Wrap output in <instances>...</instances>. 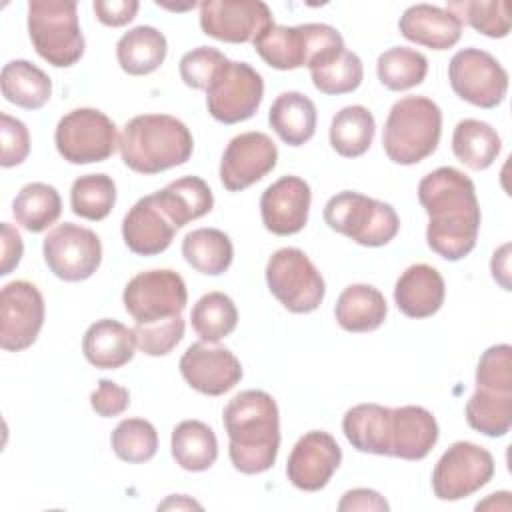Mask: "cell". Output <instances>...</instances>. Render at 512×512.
<instances>
[{
    "mask_svg": "<svg viewBox=\"0 0 512 512\" xmlns=\"http://www.w3.org/2000/svg\"><path fill=\"white\" fill-rule=\"evenodd\" d=\"M418 200L428 214L430 250L450 262L468 256L482 220L474 182L452 166H440L420 180Z\"/></svg>",
    "mask_w": 512,
    "mask_h": 512,
    "instance_id": "6da1fadb",
    "label": "cell"
},
{
    "mask_svg": "<svg viewBox=\"0 0 512 512\" xmlns=\"http://www.w3.org/2000/svg\"><path fill=\"white\" fill-rule=\"evenodd\" d=\"M230 438V462L242 474H262L276 462L280 448V414L276 400L264 390H244L224 408Z\"/></svg>",
    "mask_w": 512,
    "mask_h": 512,
    "instance_id": "7a4b0ae2",
    "label": "cell"
},
{
    "mask_svg": "<svg viewBox=\"0 0 512 512\" xmlns=\"http://www.w3.org/2000/svg\"><path fill=\"white\" fill-rule=\"evenodd\" d=\"M122 162L138 174H158L190 160L194 138L170 114H140L128 120L118 138Z\"/></svg>",
    "mask_w": 512,
    "mask_h": 512,
    "instance_id": "3957f363",
    "label": "cell"
},
{
    "mask_svg": "<svg viewBox=\"0 0 512 512\" xmlns=\"http://www.w3.org/2000/svg\"><path fill=\"white\" fill-rule=\"evenodd\" d=\"M442 110L426 96H404L388 112L382 146L386 156L402 166L428 158L440 142Z\"/></svg>",
    "mask_w": 512,
    "mask_h": 512,
    "instance_id": "277c9868",
    "label": "cell"
},
{
    "mask_svg": "<svg viewBox=\"0 0 512 512\" xmlns=\"http://www.w3.org/2000/svg\"><path fill=\"white\" fill-rule=\"evenodd\" d=\"M252 44L258 56L276 70L314 68L346 48L342 34L328 24H274Z\"/></svg>",
    "mask_w": 512,
    "mask_h": 512,
    "instance_id": "5b68a950",
    "label": "cell"
},
{
    "mask_svg": "<svg viewBox=\"0 0 512 512\" xmlns=\"http://www.w3.org/2000/svg\"><path fill=\"white\" fill-rule=\"evenodd\" d=\"M324 220L334 232L368 248L388 244L400 230V218L390 204L354 190L334 194L324 206Z\"/></svg>",
    "mask_w": 512,
    "mask_h": 512,
    "instance_id": "8992f818",
    "label": "cell"
},
{
    "mask_svg": "<svg viewBox=\"0 0 512 512\" xmlns=\"http://www.w3.org/2000/svg\"><path fill=\"white\" fill-rule=\"evenodd\" d=\"M78 4L68 2H28V34L34 50L48 64L68 68L84 54V36L78 22Z\"/></svg>",
    "mask_w": 512,
    "mask_h": 512,
    "instance_id": "52a82bcc",
    "label": "cell"
},
{
    "mask_svg": "<svg viewBox=\"0 0 512 512\" xmlns=\"http://www.w3.org/2000/svg\"><path fill=\"white\" fill-rule=\"evenodd\" d=\"M266 284L272 296L294 314L314 312L326 294L322 274L300 248H280L268 258Z\"/></svg>",
    "mask_w": 512,
    "mask_h": 512,
    "instance_id": "ba28073f",
    "label": "cell"
},
{
    "mask_svg": "<svg viewBox=\"0 0 512 512\" xmlns=\"http://www.w3.org/2000/svg\"><path fill=\"white\" fill-rule=\"evenodd\" d=\"M116 124L96 108H74L58 120L54 144L70 164H92L110 158L118 146Z\"/></svg>",
    "mask_w": 512,
    "mask_h": 512,
    "instance_id": "9c48e42d",
    "label": "cell"
},
{
    "mask_svg": "<svg viewBox=\"0 0 512 512\" xmlns=\"http://www.w3.org/2000/svg\"><path fill=\"white\" fill-rule=\"evenodd\" d=\"M122 302L136 324H154L182 316L188 304V290L178 272L154 268L128 280Z\"/></svg>",
    "mask_w": 512,
    "mask_h": 512,
    "instance_id": "30bf717a",
    "label": "cell"
},
{
    "mask_svg": "<svg viewBox=\"0 0 512 512\" xmlns=\"http://www.w3.org/2000/svg\"><path fill=\"white\" fill-rule=\"evenodd\" d=\"M264 96V80L248 62L226 60L206 88V108L222 124L252 118Z\"/></svg>",
    "mask_w": 512,
    "mask_h": 512,
    "instance_id": "8fae6325",
    "label": "cell"
},
{
    "mask_svg": "<svg viewBox=\"0 0 512 512\" xmlns=\"http://www.w3.org/2000/svg\"><path fill=\"white\" fill-rule=\"evenodd\" d=\"M494 470V458L486 448L474 442L458 440L448 446L434 466V496L446 502L468 498L492 480Z\"/></svg>",
    "mask_w": 512,
    "mask_h": 512,
    "instance_id": "7c38bea8",
    "label": "cell"
},
{
    "mask_svg": "<svg viewBox=\"0 0 512 512\" xmlns=\"http://www.w3.org/2000/svg\"><path fill=\"white\" fill-rule=\"evenodd\" d=\"M454 94L478 108H496L508 92V72L486 50H458L448 64Z\"/></svg>",
    "mask_w": 512,
    "mask_h": 512,
    "instance_id": "4fadbf2b",
    "label": "cell"
},
{
    "mask_svg": "<svg viewBox=\"0 0 512 512\" xmlns=\"http://www.w3.org/2000/svg\"><path fill=\"white\" fill-rule=\"evenodd\" d=\"M44 262L64 282L90 278L102 262V242L90 228L64 222L48 232L42 242Z\"/></svg>",
    "mask_w": 512,
    "mask_h": 512,
    "instance_id": "5bb4252c",
    "label": "cell"
},
{
    "mask_svg": "<svg viewBox=\"0 0 512 512\" xmlns=\"http://www.w3.org/2000/svg\"><path fill=\"white\" fill-rule=\"evenodd\" d=\"M44 312V298L32 282H8L0 292V346L6 352L30 348L44 324Z\"/></svg>",
    "mask_w": 512,
    "mask_h": 512,
    "instance_id": "9a60e30c",
    "label": "cell"
},
{
    "mask_svg": "<svg viewBox=\"0 0 512 512\" xmlns=\"http://www.w3.org/2000/svg\"><path fill=\"white\" fill-rule=\"evenodd\" d=\"M274 26L268 4L260 0H206L200 4V28L230 44L254 42Z\"/></svg>",
    "mask_w": 512,
    "mask_h": 512,
    "instance_id": "2e32d148",
    "label": "cell"
},
{
    "mask_svg": "<svg viewBox=\"0 0 512 512\" xmlns=\"http://www.w3.org/2000/svg\"><path fill=\"white\" fill-rule=\"evenodd\" d=\"M278 162V148L264 132H242L234 136L220 160V182L230 192H240L268 172Z\"/></svg>",
    "mask_w": 512,
    "mask_h": 512,
    "instance_id": "e0dca14e",
    "label": "cell"
},
{
    "mask_svg": "<svg viewBox=\"0 0 512 512\" xmlns=\"http://www.w3.org/2000/svg\"><path fill=\"white\" fill-rule=\"evenodd\" d=\"M342 462V450L336 438L324 430H310L298 438L288 462L286 476L298 490H322Z\"/></svg>",
    "mask_w": 512,
    "mask_h": 512,
    "instance_id": "ac0fdd59",
    "label": "cell"
},
{
    "mask_svg": "<svg viewBox=\"0 0 512 512\" xmlns=\"http://www.w3.org/2000/svg\"><path fill=\"white\" fill-rule=\"evenodd\" d=\"M180 374L196 392L222 396L242 380V364L224 346L194 342L180 358Z\"/></svg>",
    "mask_w": 512,
    "mask_h": 512,
    "instance_id": "d6986e66",
    "label": "cell"
},
{
    "mask_svg": "<svg viewBox=\"0 0 512 512\" xmlns=\"http://www.w3.org/2000/svg\"><path fill=\"white\" fill-rule=\"evenodd\" d=\"M312 192L300 176H282L272 182L260 198L262 224L276 236H292L308 222Z\"/></svg>",
    "mask_w": 512,
    "mask_h": 512,
    "instance_id": "ffe728a7",
    "label": "cell"
},
{
    "mask_svg": "<svg viewBox=\"0 0 512 512\" xmlns=\"http://www.w3.org/2000/svg\"><path fill=\"white\" fill-rule=\"evenodd\" d=\"M176 226L158 206L154 194L140 198L122 220V238L130 252L156 256L164 252L176 234Z\"/></svg>",
    "mask_w": 512,
    "mask_h": 512,
    "instance_id": "44dd1931",
    "label": "cell"
},
{
    "mask_svg": "<svg viewBox=\"0 0 512 512\" xmlns=\"http://www.w3.org/2000/svg\"><path fill=\"white\" fill-rule=\"evenodd\" d=\"M438 422L422 406H400L390 410V456L422 460L438 442Z\"/></svg>",
    "mask_w": 512,
    "mask_h": 512,
    "instance_id": "7402d4cb",
    "label": "cell"
},
{
    "mask_svg": "<svg viewBox=\"0 0 512 512\" xmlns=\"http://www.w3.org/2000/svg\"><path fill=\"white\" fill-rule=\"evenodd\" d=\"M446 296L442 274L430 264L408 266L394 286V302L408 318H428L436 314Z\"/></svg>",
    "mask_w": 512,
    "mask_h": 512,
    "instance_id": "603a6c76",
    "label": "cell"
},
{
    "mask_svg": "<svg viewBox=\"0 0 512 512\" xmlns=\"http://www.w3.org/2000/svg\"><path fill=\"white\" fill-rule=\"evenodd\" d=\"M400 34L432 50H448L462 36V22L444 8L432 4H414L404 10L398 22Z\"/></svg>",
    "mask_w": 512,
    "mask_h": 512,
    "instance_id": "cb8c5ba5",
    "label": "cell"
},
{
    "mask_svg": "<svg viewBox=\"0 0 512 512\" xmlns=\"http://www.w3.org/2000/svg\"><path fill=\"white\" fill-rule=\"evenodd\" d=\"M136 334L134 328L114 320L102 318L88 326L82 338L84 358L100 370H116L134 358Z\"/></svg>",
    "mask_w": 512,
    "mask_h": 512,
    "instance_id": "d4e9b609",
    "label": "cell"
},
{
    "mask_svg": "<svg viewBox=\"0 0 512 512\" xmlns=\"http://www.w3.org/2000/svg\"><path fill=\"white\" fill-rule=\"evenodd\" d=\"M390 410L374 402L352 406L342 418V432L352 448L390 456Z\"/></svg>",
    "mask_w": 512,
    "mask_h": 512,
    "instance_id": "484cf974",
    "label": "cell"
},
{
    "mask_svg": "<svg viewBox=\"0 0 512 512\" xmlns=\"http://www.w3.org/2000/svg\"><path fill=\"white\" fill-rule=\"evenodd\" d=\"M154 198L176 228L206 216L214 206L210 186L198 176H182L172 180L162 190L154 192Z\"/></svg>",
    "mask_w": 512,
    "mask_h": 512,
    "instance_id": "4316f807",
    "label": "cell"
},
{
    "mask_svg": "<svg viewBox=\"0 0 512 512\" xmlns=\"http://www.w3.org/2000/svg\"><path fill=\"white\" fill-rule=\"evenodd\" d=\"M388 314L384 294L370 284H350L336 300L334 316L346 332H372Z\"/></svg>",
    "mask_w": 512,
    "mask_h": 512,
    "instance_id": "83f0119b",
    "label": "cell"
},
{
    "mask_svg": "<svg viewBox=\"0 0 512 512\" xmlns=\"http://www.w3.org/2000/svg\"><path fill=\"white\" fill-rule=\"evenodd\" d=\"M316 106L302 92H282L270 106L268 122L288 146L306 144L316 132Z\"/></svg>",
    "mask_w": 512,
    "mask_h": 512,
    "instance_id": "f1b7e54d",
    "label": "cell"
},
{
    "mask_svg": "<svg viewBox=\"0 0 512 512\" xmlns=\"http://www.w3.org/2000/svg\"><path fill=\"white\" fill-rule=\"evenodd\" d=\"M166 52V36L154 26H136L124 32L116 44L118 64L130 76L152 74L162 66Z\"/></svg>",
    "mask_w": 512,
    "mask_h": 512,
    "instance_id": "f546056e",
    "label": "cell"
},
{
    "mask_svg": "<svg viewBox=\"0 0 512 512\" xmlns=\"http://www.w3.org/2000/svg\"><path fill=\"white\" fill-rule=\"evenodd\" d=\"M2 96L24 110L42 108L52 96V80L28 60H10L0 74Z\"/></svg>",
    "mask_w": 512,
    "mask_h": 512,
    "instance_id": "4dcf8cb0",
    "label": "cell"
},
{
    "mask_svg": "<svg viewBox=\"0 0 512 512\" xmlns=\"http://www.w3.org/2000/svg\"><path fill=\"white\" fill-rule=\"evenodd\" d=\"M170 452L182 470L204 472L218 458V440L208 424L200 420H182L172 430Z\"/></svg>",
    "mask_w": 512,
    "mask_h": 512,
    "instance_id": "1f68e13d",
    "label": "cell"
},
{
    "mask_svg": "<svg viewBox=\"0 0 512 512\" xmlns=\"http://www.w3.org/2000/svg\"><path fill=\"white\" fill-rule=\"evenodd\" d=\"M500 150L502 140L488 122L464 118L456 124L452 134V152L468 168L486 170L494 164Z\"/></svg>",
    "mask_w": 512,
    "mask_h": 512,
    "instance_id": "d6a6232c",
    "label": "cell"
},
{
    "mask_svg": "<svg viewBox=\"0 0 512 512\" xmlns=\"http://www.w3.org/2000/svg\"><path fill=\"white\" fill-rule=\"evenodd\" d=\"M184 260L200 274H224L234 258L232 240L218 228H196L182 240Z\"/></svg>",
    "mask_w": 512,
    "mask_h": 512,
    "instance_id": "836d02e7",
    "label": "cell"
},
{
    "mask_svg": "<svg viewBox=\"0 0 512 512\" xmlns=\"http://www.w3.org/2000/svg\"><path fill=\"white\" fill-rule=\"evenodd\" d=\"M376 132V122L372 112L366 106L352 104L340 108L330 124V144L332 148L344 158H358L362 156Z\"/></svg>",
    "mask_w": 512,
    "mask_h": 512,
    "instance_id": "e575fe53",
    "label": "cell"
},
{
    "mask_svg": "<svg viewBox=\"0 0 512 512\" xmlns=\"http://www.w3.org/2000/svg\"><path fill=\"white\" fill-rule=\"evenodd\" d=\"M62 212V200L54 186L44 182H30L20 188L12 202L16 222L28 232H44Z\"/></svg>",
    "mask_w": 512,
    "mask_h": 512,
    "instance_id": "d590c367",
    "label": "cell"
},
{
    "mask_svg": "<svg viewBox=\"0 0 512 512\" xmlns=\"http://www.w3.org/2000/svg\"><path fill=\"white\" fill-rule=\"evenodd\" d=\"M466 422L476 432L500 438L512 426V392H492L476 388L466 402Z\"/></svg>",
    "mask_w": 512,
    "mask_h": 512,
    "instance_id": "8d00e7d4",
    "label": "cell"
},
{
    "mask_svg": "<svg viewBox=\"0 0 512 512\" xmlns=\"http://www.w3.org/2000/svg\"><path fill=\"white\" fill-rule=\"evenodd\" d=\"M190 322L202 342L216 344L234 332L238 310L234 300L224 292H208L192 306Z\"/></svg>",
    "mask_w": 512,
    "mask_h": 512,
    "instance_id": "74e56055",
    "label": "cell"
},
{
    "mask_svg": "<svg viewBox=\"0 0 512 512\" xmlns=\"http://www.w3.org/2000/svg\"><path fill=\"white\" fill-rule=\"evenodd\" d=\"M376 74L388 90H408L422 84L426 78L428 58L414 48L394 46L378 56Z\"/></svg>",
    "mask_w": 512,
    "mask_h": 512,
    "instance_id": "f35d334b",
    "label": "cell"
},
{
    "mask_svg": "<svg viewBox=\"0 0 512 512\" xmlns=\"http://www.w3.org/2000/svg\"><path fill=\"white\" fill-rule=\"evenodd\" d=\"M116 204V184L108 174H84L72 182L70 206L84 220H104Z\"/></svg>",
    "mask_w": 512,
    "mask_h": 512,
    "instance_id": "ab89813d",
    "label": "cell"
},
{
    "mask_svg": "<svg viewBox=\"0 0 512 512\" xmlns=\"http://www.w3.org/2000/svg\"><path fill=\"white\" fill-rule=\"evenodd\" d=\"M310 76L316 90H320L322 94L338 96L354 92L362 84L364 66L358 54L344 48L328 62L310 68Z\"/></svg>",
    "mask_w": 512,
    "mask_h": 512,
    "instance_id": "60d3db41",
    "label": "cell"
},
{
    "mask_svg": "<svg viewBox=\"0 0 512 512\" xmlns=\"http://www.w3.org/2000/svg\"><path fill=\"white\" fill-rule=\"evenodd\" d=\"M110 444L120 460L142 464L154 458L158 450V432L144 418H126L114 428Z\"/></svg>",
    "mask_w": 512,
    "mask_h": 512,
    "instance_id": "b9f144b4",
    "label": "cell"
},
{
    "mask_svg": "<svg viewBox=\"0 0 512 512\" xmlns=\"http://www.w3.org/2000/svg\"><path fill=\"white\" fill-rule=\"evenodd\" d=\"M446 10L488 38H504L510 32V10L504 0H458L448 2Z\"/></svg>",
    "mask_w": 512,
    "mask_h": 512,
    "instance_id": "7bdbcfd3",
    "label": "cell"
},
{
    "mask_svg": "<svg viewBox=\"0 0 512 512\" xmlns=\"http://www.w3.org/2000/svg\"><path fill=\"white\" fill-rule=\"evenodd\" d=\"M476 388L512 392V348L510 344L490 346L476 366Z\"/></svg>",
    "mask_w": 512,
    "mask_h": 512,
    "instance_id": "ee69618b",
    "label": "cell"
},
{
    "mask_svg": "<svg viewBox=\"0 0 512 512\" xmlns=\"http://www.w3.org/2000/svg\"><path fill=\"white\" fill-rule=\"evenodd\" d=\"M184 318L174 316L170 320L154 322V324H136V346L146 356H166L176 348V344L184 336Z\"/></svg>",
    "mask_w": 512,
    "mask_h": 512,
    "instance_id": "f6af8a7d",
    "label": "cell"
},
{
    "mask_svg": "<svg viewBox=\"0 0 512 512\" xmlns=\"http://www.w3.org/2000/svg\"><path fill=\"white\" fill-rule=\"evenodd\" d=\"M228 58L214 46H198L180 58V78L186 86L206 90Z\"/></svg>",
    "mask_w": 512,
    "mask_h": 512,
    "instance_id": "bcb514c9",
    "label": "cell"
},
{
    "mask_svg": "<svg viewBox=\"0 0 512 512\" xmlns=\"http://www.w3.org/2000/svg\"><path fill=\"white\" fill-rule=\"evenodd\" d=\"M0 136H2V156L0 164L12 168L22 164L30 154V132L26 124L10 114H0Z\"/></svg>",
    "mask_w": 512,
    "mask_h": 512,
    "instance_id": "7dc6e473",
    "label": "cell"
},
{
    "mask_svg": "<svg viewBox=\"0 0 512 512\" xmlns=\"http://www.w3.org/2000/svg\"><path fill=\"white\" fill-rule=\"evenodd\" d=\"M90 406L98 416L114 418L130 406V392L128 388L102 378L98 388L90 394Z\"/></svg>",
    "mask_w": 512,
    "mask_h": 512,
    "instance_id": "c3c4849f",
    "label": "cell"
},
{
    "mask_svg": "<svg viewBox=\"0 0 512 512\" xmlns=\"http://www.w3.org/2000/svg\"><path fill=\"white\" fill-rule=\"evenodd\" d=\"M140 4L136 0H94L92 10L104 26H124L134 20Z\"/></svg>",
    "mask_w": 512,
    "mask_h": 512,
    "instance_id": "681fc988",
    "label": "cell"
},
{
    "mask_svg": "<svg viewBox=\"0 0 512 512\" xmlns=\"http://www.w3.org/2000/svg\"><path fill=\"white\" fill-rule=\"evenodd\" d=\"M338 510L340 512H388L390 504L386 502V498L370 488H354L342 494L340 502H338Z\"/></svg>",
    "mask_w": 512,
    "mask_h": 512,
    "instance_id": "f907efd6",
    "label": "cell"
},
{
    "mask_svg": "<svg viewBox=\"0 0 512 512\" xmlns=\"http://www.w3.org/2000/svg\"><path fill=\"white\" fill-rule=\"evenodd\" d=\"M22 252H24L22 236L12 224L2 222V264H0L2 276H8L20 264Z\"/></svg>",
    "mask_w": 512,
    "mask_h": 512,
    "instance_id": "816d5d0a",
    "label": "cell"
},
{
    "mask_svg": "<svg viewBox=\"0 0 512 512\" xmlns=\"http://www.w3.org/2000/svg\"><path fill=\"white\" fill-rule=\"evenodd\" d=\"M490 270L494 280L504 288L510 290V244H502L490 262Z\"/></svg>",
    "mask_w": 512,
    "mask_h": 512,
    "instance_id": "f5cc1de1",
    "label": "cell"
},
{
    "mask_svg": "<svg viewBox=\"0 0 512 512\" xmlns=\"http://www.w3.org/2000/svg\"><path fill=\"white\" fill-rule=\"evenodd\" d=\"M510 492H494L486 500L476 504V510H510Z\"/></svg>",
    "mask_w": 512,
    "mask_h": 512,
    "instance_id": "db71d44e",
    "label": "cell"
},
{
    "mask_svg": "<svg viewBox=\"0 0 512 512\" xmlns=\"http://www.w3.org/2000/svg\"><path fill=\"white\" fill-rule=\"evenodd\" d=\"M188 510V508H202V504L194 502L192 498L184 496V494H174V496H168L162 504H158V510Z\"/></svg>",
    "mask_w": 512,
    "mask_h": 512,
    "instance_id": "11a10c76",
    "label": "cell"
}]
</instances>
